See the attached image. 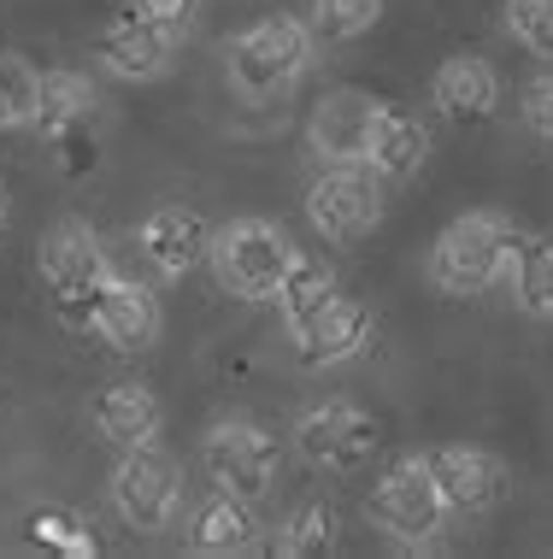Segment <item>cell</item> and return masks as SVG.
Returning a JSON list of instances; mask_svg holds the SVG:
<instances>
[{
    "instance_id": "52a82bcc",
    "label": "cell",
    "mask_w": 553,
    "mask_h": 559,
    "mask_svg": "<svg viewBox=\"0 0 553 559\" xmlns=\"http://www.w3.org/2000/svg\"><path fill=\"white\" fill-rule=\"evenodd\" d=\"M201 460H206V477L218 489L242 495V501H265L277 489V436L248 425V418H224V425L206 430L201 442Z\"/></svg>"
},
{
    "instance_id": "8992f818",
    "label": "cell",
    "mask_w": 553,
    "mask_h": 559,
    "mask_svg": "<svg viewBox=\"0 0 553 559\" xmlns=\"http://www.w3.org/2000/svg\"><path fill=\"white\" fill-rule=\"evenodd\" d=\"M371 524L388 531L395 542H436V531L447 524V501H442V483L430 472V460H395L371 489Z\"/></svg>"
},
{
    "instance_id": "f546056e",
    "label": "cell",
    "mask_w": 553,
    "mask_h": 559,
    "mask_svg": "<svg viewBox=\"0 0 553 559\" xmlns=\"http://www.w3.org/2000/svg\"><path fill=\"white\" fill-rule=\"evenodd\" d=\"M7 213H12V201H7V183H0V230H7Z\"/></svg>"
},
{
    "instance_id": "9a60e30c",
    "label": "cell",
    "mask_w": 553,
    "mask_h": 559,
    "mask_svg": "<svg viewBox=\"0 0 553 559\" xmlns=\"http://www.w3.org/2000/svg\"><path fill=\"white\" fill-rule=\"evenodd\" d=\"M136 241L166 277H183V271H194L206 260V248H213V224H206L201 213H189V206H159V213H147Z\"/></svg>"
},
{
    "instance_id": "cb8c5ba5",
    "label": "cell",
    "mask_w": 553,
    "mask_h": 559,
    "mask_svg": "<svg viewBox=\"0 0 553 559\" xmlns=\"http://www.w3.org/2000/svg\"><path fill=\"white\" fill-rule=\"evenodd\" d=\"M383 19V0H312V36L324 41H360Z\"/></svg>"
},
{
    "instance_id": "2e32d148",
    "label": "cell",
    "mask_w": 553,
    "mask_h": 559,
    "mask_svg": "<svg viewBox=\"0 0 553 559\" xmlns=\"http://www.w3.org/2000/svg\"><path fill=\"white\" fill-rule=\"evenodd\" d=\"M430 100H436V112L454 118V124H477V118L495 112L501 78H495V66H489V59L454 53V59H442L436 83H430Z\"/></svg>"
},
{
    "instance_id": "8fae6325",
    "label": "cell",
    "mask_w": 553,
    "mask_h": 559,
    "mask_svg": "<svg viewBox=\"0 0 553 559\" xmlns=\"http://www.w3.org/2000/svg\"><path fill=\"white\" fill-rule=\"evenodd\" d=\"M83 330H95L112 354H142V347L159 342V300L154 289H142L136 277H112L100 283V295L88 300L83 312Z\"/></svg>"
},
{
    "instance_id": "7a4b0ae2",
    "label": "cell",
    "mask_w": 553,
    "mask_h": 559,
    "mask_svg": "<svg viewBox=\"0 0 553 559\" xmlns=\"http://www.w3.org/2000/svg\"><path fill=\"white\" fill-rule=\"evenodd\" d=\"M294 241L277 230V224L265 218H236L213 230V248H206V260H213V277L224 295L236 300H277L282 277H289L294 265Z\"/></svg>"
},
{
    "instance_id": "ba28073f",
    "label": "cell",
    "mask_w": 553,
    "mask_h": 559,
    "mask_svg": "<svg viewBox=\"0 0 553 559\" xmlns=\"http://www.w3.org/2000/svg\"><path fill=\"white\" fill-rule=\"evenodd\" d=\"M112 507L130 531H171L177 512H183V477L154 442L124 448L112 472Z\"/></svg>"
},
{
    "instance_id": "277c9868",
    "label": "cell",
    "mask_w": 553,
    "mask_h": 559,
    "mask_svg": "<svg viewBox=\"0 0 553 559\" xmlns=\"http://www.w3.org/2000/svg\"><path fill=\"white\" fill-rule=\"evenodd\" d=\"M306 218L312 230L336 248H353L383 224V177L365 159H336L312 177L306 189Z\"/></svg>"
},
{
    "instance_id": "7402d4cb",
    "label": "cell",
    "mask_w": 553,
    "mask_h": 559,
    "mask_svg": "<svg viewBox=\"0 0 553 559\" xmlns=\"http://www.w3.org/2000/svg\"><path fill=\"white\" fill-rule=\"evenodd\" d=\"M95 88H88V78H77V71H48L41 78V112H36V124L59 135V130H71V124H88L95 118Z\"/></svg>"
},
{
    "instance_id": "30bf717a",
    "label": "cell",
    "mask_w": 553,
    "mask_h": 559,
    "mask_svg": "<svg viewBox=\"0 0 553 559\" xmlns=\"http://www.w3.org/2000/svg\"><path fill=\"white\" fill-rule=\"evenodd\" d=\"M183 36H189V24L147 19V12L130 7L124 19H112L107 29H100L95 53H100V66H107L112 78H124V83H147V78H159V71H166L171 59H177Z\"/></svg>"
},
{
    "instance_id": "603a6c76",
    "label": "cell",
    "mask_w": 553,
    "mask_h": 559,
    "mask_svg": "<svg viewBox=\"0 0 553 559\" xmlns=\"http://www.w3.org/2000/svg\"><path fill=\"white\" fill-rule=\"evenodd\" d=\"M36 112H41V71L19 53H0V130L36 124Z\"/></svg>"
},
{
    "instance_id": "5b68a950",
    "label": "cell",
    "mask_w": 553,
    "mask_h": 559,
    "mask_svg": "<svg viewBox=\"0 0 553 559\" xmlns=\"http://www.w3.org/2000/svg\"><path fill=\"white\" fill-rule=\"evenodd\" d=\"M112 277V260L100 248V236L77 218H59L48 236H41V283H48L53 307L65 312L71 324H83L88 300L100 295V283Z\"/></svg>"
},
{
    "instance_id": "6da1fadb",
    "label": "cell",
    "mask_w": 553,
    "mask_h": 559,
    "mask_svg": "<svg viewBox=\"0 0 553 559\" xmlns=\"http://www.w3.org/2000/svg\"><path fill=\"white\" fill-rule=\"evenodd\" d=\"M518 241H525V236H518L506 218H495V213L454 218L436 236V248H430V283H436L442 295H483V289H495L506 271H513V260H518Z\"/></svg>"
},
{
    "instance_id": "d6986e66",
    "label": "cell",
    "mask_w": 553,
    "mask_h": 559,
    "mask_svg": "<svg viewBox=\"0 0 553 559\" xmlns=\"http://www.w3.org/2000/svg\"><path fill=\"white\" fill-rule=\"evenodd\" d=\"M95 430L107 436L112 448H142L159 436V395L147 383H112L107 395L95 401Z\"/></svg>"
},
{
    "instance_id": "3957f363",
    "label": "cell",
    "mask_w": 553,
    "mask_h": 559,
    "mask_svg": "<svg viewBox=\"0 0 553 559\" xmlns=\"http://www.w3.org/2000/svg\"><path fill=\"white\" fill-rule=\"evenodd\" d=\"M306 59H312V24H301V19H260L224 48L230 83L242 88L248 100L282 95V88L306 71Z\"/></svg>"
},
{
    "instance_id": "44dd1931",
    "label": "cell",
    "mask_w": 553,
    "mask_h": 559,
    "mask_svg": "<svg viewBox=\"0 0 553 559\" xmlns=\"http://www.w3.org/2000/svg\"><path fill=\"white\" fill-rule=\"evenodd\" d=\"M513 289H518V307L530 319H553V236H525L518 241V260H513Z\"/></svg>"
},
{
    "instance_id": "9c48e42d",
    "label": "cell",
    "mask_w": 553,
    "mask_h": 559,
    "mask_svg": "<svg viewBox=\"0 0 553 559\" xmlns=\"http://www.w3.org/2000/svg\"><path fill=\"white\" fill-rule=\"evenodd\" d=\"M294 448H301L318 472H360L371 453L383 448V425L353 401H324L294 425Z\"/></svg>"
},
{
    "instance_id": "5bb4252c",
    "label": "cell",
    "mask_w": 553,
    "mask_h": 559,
    "mask_svg": "<svg viewBox=\"0 0 553 559\" xmlns=\"http://www.w3.org/2000/svg\"><path fill=\"white\" fill-rule=\"evenodd\" d=\"M430 472H436V483H442L447 512H489L506 489L501 460L483 453V448H436L430 453Z\"/></svg>"
},
{
    "instance_id": "e0dca14e",
    "label": "cell",
    "mask_w": 553,
    "mask_h": 559,
    "mask_svg": "<svg viewBox=\"0 0 553 559\" xmlns=\"http://www.w3.org/2000/svg\"><path fill=\"white\" fill-rule=\"evenodd\" d=\"M424 159H430V130L400 107H377V118H371V142H365L371 171H377L383 183H407V177H418Z\"/></svg>"
},
{
    "instance_id": "d4e9b609",
    "label": "cell",
    "mask_w": 553,
    "mask_h": 559,
    "mask_svg": "<svg viewBox=\"0 0 553 559\" xmlns=\"http://www.w3.org/2000/svg\"><path fill=\"white\" fill-rule=\"evenodd\" d=\"M29 542H41V548H53V554H65V559H88V554H95L88 524L77 519V512H65V507L29 512Z\"/></svg>"
},
{
    "instance_id": "7c38bea8",
    "label": "cell",
    "mask_w": 553,
    "mask_h": 559,
    "mask_svg": "<svg viewBox=\"0 0 553 559\" xmlns=\"http://www.w3.org/2000/svg\"><path fill=\"white\" fill-rule=\"evenodd\" d=\"M371 118H377V100L360 95V88H336V95H324L318 107H312V154L324 165L336 159H365V142H371Z\"/></svg>"
},
{
    "instance_id": "4316f807",
    "label": "cell",
    "mask_w": 553,
    "mask_h": 559,
    "mask_svg": "<svg viewBox=\"0 0 553 559\" xmlns=\"http://www.w3.org/2000/svg\"><path fill=\"white\" fill-rule=\"evenodd\" d=\"M506 36L553 59V0H506Z\"/></svg>"
},
{
    "instance_id": "f1b7e54d",
    "label": "cell",
    "mask_w": 553,
    "mask_h": 559,
    "mask_svg": "<svg viewBox=\"0 0 553 559\" xmlns=\"http://www.w3.org/2000/svg\"><path fill=\"white\" fill-rule=\"evenodd\" d=\"M136 12H147V19H171V24H189L194 19V0H130Z\"/></svg>"
},
{
    "instance_id": "ffe728a7",
    "label": "cell",
    "mask_w": 553,
    "mask_h": 559,
    "mask_svg": "<svg viewBox=\"0 0 553 559\" xmlns=\"http://www.w3.org/2000/svg\"><path fill=\"white\" fill-rule=\"evenodd\" d=\"M330 295H336V271L324 265V260H306V253H294L289 277H282V289H277V312H282V324H289V336L318 319Z\"/></svg>"
},
{
    "instance_id": "83f0119b",
    "label": "cell",
    "mask_w": 553,
    "mask_h": 559,
    "mask_svg": "<svg viewBox=\"0 0 553 559\" xmlns=\"http://www.w3.org/2000/svg\"><path fill=\"white\" fill-rule=\"evenodd\" d=\"M525 124H530L536 142L553 147V71L530 78V88H525Z\"/></svg>"
},
{
    "instance_id": "484cf974",
    "label": "cell",
    "mask_w": 553,
    "mask_h": 559,
    "mask_svg": "<svg viewBox=\"0 0 553 559\" xmlns=\"http://www.w3.org/2000/svg\"><path fill=\"white\" fill-rule=\"evenodd\" d=\"M336 542V512L324 507V501H312L301 507L289 524H282V536H277V548L289 554V559H312V554H324Z\"/></svg>"
},
{
    "instance_id": "ac0fdd59",
    "label": "cell",
    "mask_w": 553,
    "mask_h": 559,
    "mask_svg": "<svg viewBox=\"0 0 553 559\" xmlns=\"http://www.w3.org/2000/svg\"><path fill=\"white\" fill-rule=\"evenodd\" d=\"M253 536H260V524H253V501H242V495H230V489L206 495V501L194 507V519H189V548L194 554H213V559L248 554Z\"/></svg>"
},
{
    "instance_id": "4fadbf2b",
    "label": "cell",
    "mask_w": 553,
    "mask_h": 559,
    "mask_svg": "<svg viewBox=\"0 0 553 559\" xmlns=\"http://www.w3.org/2000/svg\"><path fill=\"white\" fill-rule=\"evenodd\" d=\"M365 336H371V307L336 289L318 319L294 330V354H301V366H341V359H353L365 347Z\"/></svg>"
}]
</instances>
